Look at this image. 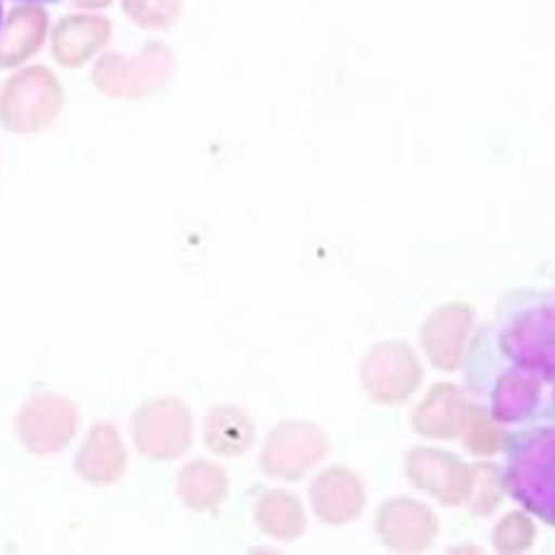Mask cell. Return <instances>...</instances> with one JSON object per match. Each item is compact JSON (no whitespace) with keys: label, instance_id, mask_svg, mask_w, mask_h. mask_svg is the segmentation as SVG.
Here are the masks:
<instances>
[{"label":"cell","instance_id":"ba28073f","mask_svg":"<svg viewBox=\"0 0 555 555\" xmlns=\"http://www.w3.org/2000/svg\"><path fill=\"white\" fill-rule=\"evenodd\" d=\"M405 475L415 489L427 491L449 508L463 505L473 485V465L463 463L455 453L431 446H415L405 453Z\"/></svg>","mask_w":555,"mask_h":555},{"label":"cell","instance_id":"6da1fadb","mask_svg":"<svg viewBox=\"0 0 555 555\" xmlns=\"http://www.w3.org/2000/svg\"><path fill=\"white\" fill-rule=\"evenodd\" d=\"M65 107V89L46 65H22L0 83V127L34 137L51 129Z\"/></svg>","mask_w":555,"mask_h":555},{"label":"cell","instance_id":"9a60e30c","mask_svg":"<svg viewBox=\"0 0 555 555\" xmlns=\"http://www.w3.org/2000/svg\"><path fill=\"white\" fill-rule=\"evenodd\" d=\"M467 413V398L461 386L437 382L410 415V425L425 439L453 441L461 439Z\"/></svg>","mask_w":555,"mask_h":555},{"label":"cell","instance_id":"d6986e66","mask_svg":"<svg viewBox=\"0 0 555 555\" xmlns=\"http://www.w3.org/2000/svg\"><path fill=\"white\" fill-rule=\"evenodd\" d=\"M461 439L469 453L496 455L503 453L505 443H508V434H505L503 425H499V422L491 417L487 408L467 405Z\"/></svg>","mask_w":555,"mask_h":555},{"label":"cell","instance_id":"277c9868","mask_svg":"<svg viewBox=\"0 0 555 555\" xmlns=\"http://www.w3.org/2000/svg\"><path fill=\"white\" fill-rule=\"evenodd\" d=\"M131 443L149 463H175L184 457L196 431L189 405L177 396H155L143 401L129 422Z\"/></svg>","mask_w":555,"mask_h":555},{"label":"cell","instance_id":"e0dca14e","mask_svg":"<svg viewBox=\"0 0 555 555\" xmlns=\"http://www.w3.org/2000/svg\"><path fill=\"white\" fill-rule=\"evenodd\" d=\"M253 522L262 534L274 541H294L306 534L308 515L296 493L286 489H268L253 503Z\"/></svg>","mask_w":555,"mask_h":555},{"label":"cell","instance_id":"2e32d148","mask_svg":"<svg viewBox=\"0 0 555 555\" xmlns=\"http://www.w3.org/2000/svg\"><path fill=\"white\" fill-rule=\"evenodd\" d=\"M256 441V422L244 408L215 405L205 415L203 443L210 453L220 457H241Z\"/></svg>","mask_w":555,"mask_h":555},{"label":"cell","instance_id":"3957f363","mask_svg":"<svg viewBox=\"0 0 555 555\" xmlns=\"http://www.w3.org/2000/svg\"><path fill=\"white\" fill-rule=\"evenodd\" d=\"M175 72L172 51L165 43L151 41L137 55L103 51L91 72L93 87L107 99L141 101L158 93Z\"/></svg>","mask_w":555,"mask_h":555},{"label":"cell","instance_id":"7c38bea8","mask_svg":"<svg viewBox=\"0 0 555 555\" xmlns=\"http://www.w3.org/2000/svg\"><path fill=\"white\" fill-rule=\"evenodd\" d=\"M312 515L322 525L341 527L358 520L365 511L367 491L363 479L346 465H330L312 479L308 489Z\"/></svg>","mask_w":555,"mask_h":555},{"label":"cell","instance_id":"8fae6325","mask_svg":"<svg viewBox=\"0 0 555 555\" xmlns=\"http://www.w3.org/2000/svg\"><path fill=\"white\" fill-rule=\"evenodd\" d=\"M475 312L465 300H449L422 322L420 341L429 365L437 372H455L465 363L467 334L473 330Z\"/></svg>","mask_w":555,"mask_h":555},{"label":"cell","instance_id":"7a4b0ae2","mask_svg":"<svg viewBox=\"0 0 555 555\" xmlns=\"http://www.w3.org/2000/svg\"><path fill=\"white\" fill-rule=\"evenodd\" d=\"M508 465L503 485L529 513L553 525V429L539 427L525 434H508Z\"/></svg>","mask_w":555,"mask_h":555},{"label":"cell","instance_id":"ac0fdd59","mask_svg":"<svg viewBox=\"0 0 555 555\" xmlns=\"http://www.w3.org/2000/svg\"><path fill=\"white\" fill-rule=\"evenodd\" d=\"M227 491V469L212 461H205V457L186 463L177 473V496L193 513H212L220 508Z\"/></svg>","mask_w":555,"mask_h":555},{"label":"cell","instance_id":"cb8c5ba5","mask_svg":"<svg viewBox=\"0 0 555 555\" xmlns=\"http://www.w3.org/2000/svg\"><path fill=\"white\" fill-rule=\"evenodd\" d=\"M15 3H36V5H46V3H55V0H15Z\"/></svg>","mask_w":555,"mask_h":555},{"label":"cell","instance_id":"4fadbf2b","mask_svg":"<svg viewBox=\"0 0 555 555\" xmlns=\"http://www.w3.org/2000/svg\"><path fill=\"white\" fill-rule=\"evenodd\" d=\"M113 39V22L99 12H77L60 20L48 34L51 55L60 67L79 69L99 57Z\"/></svg>","mask_w":555,"mask_h":555},{"label":"cell","instance_id":"44dd1931","mask_svg":"<svg viewBox=\"0 0 555 555\" xmlns=\"http://www.w3.org/2000/svg\"><path fill=\"white\" fill-rule=\"evenodd\" d=\"M491 541L499 553H522L537 541V525L520 511L508 513L493 525Z\"/></svg>","mask_w":555,"mask_h":555},{"label":"cell","instance_id":"8992f818","mask_svg":"<svg viewBox=\"0 0 555 555\" xmlns=\"http://www.w3.org/2000/svg\"><path fill=\"white\" fill-rule=\"evenodd\" d=\"M360 382L379 405H403L425 382V367L403 341H377L360 360Z\"/></svg>","mask_w":555,"mask_h":555},{"label":"cell","instance_id":"7402d4cb","mask_svg":"<svg viewBox=\"0 0 555 555\" xmlns=\"http://www.w3.org/2000/svg\"><path fill=\"white\" fill-rule=\"evenodd\" d=\"M125 15L141 29H167L182 12V0H122Z\"/></svg>","mask_w":555,"mask_h":555},{"label":"cell","instance_id":"5b68a950","mask_svg":"<svg viewBox=\"0 0 555 555\" xmlns=\"http://www.w3.org/2000/svg\"><path fill=\"white\" fill-rule=\"evenodd\" d=\"M81 427L79 405L72 398L43 391L27 398L15 417H12V434L17 443L31 455H60L77 439Z\"/></svg>","mask_w":555,"mask_h":555},{"label":"cell","instance_id":"9c48e42d","mask_svg":"<svg viewBox=\"0 0 555 555\" xmlns=\"http://www.w3.org/2000/svg\"><path fill=\"white\" fill-rule=\"evenodd\" d=\"M374 532L393 553H422L439 537V517L429 505L408 496L384 501L374 515Z\"/></svg>","mask_w":555,"mask_h":555},{"label":"cell","instance_id":"5bb4252c","mask_svg":"<svg viewBox=\"0 0 555 555\" xmlns=\"http://www.w3.org/2000/svg\"><path fill=\"white\" fill-rule=\"evenodd\" d=\"M51 34V22L43 5L17 3L0 20V69L29 65L41 53Z\"/></svg>","mask_w":555,"mask_h":555},{"label":"cell","instance_id":"52a82bcc","mask_svg":"<svg viewBox=\"0 0 555 555\" xmlns=\"http://www.w3.org/2000/svg\"><path fill=\"white\" fill-rule=\"evenodd\" d=\"M330 453V439L318 425L284 420L276 425L260 451L262 473L280 481L304 479Z\"/></svg>","mask_w":555,"mask_h":555},{"label":"cell","instance_id":"ffe728a7","mask_svg":"<svg viewBox=\"0 0 555 555\" xmlns=\"http://www.w3.org/2000/svg\"><path fill=\"white\" fill-rule=\"evenodd\" d=\"M503 493V469L493 463H475L473 485L463 505L473 515H491L501 505Z\"/></svg>","mask_w":555,"mask_h":555},{"label":"cell","instance_id":"603a6c76","mask_svg":"<svg viewBox=\"0 0 555 555\" xmlns=\"http://www.w3.org/2000/svg\"><path fill=\"white\" fill-rule=\"evenodd\" d=\"M81 12H99L103 8H107L113 3V0H72Z\"/></svg>","mask_w":555,"mask_h":555},{"label":"cell","instance_id":"30bf717a","mask_svg":"<svg viewBox=\"0 0 555 555\" xmlns=\"http://www.w3.org/2000/svg\"><path fill=\"white\" fill-rule=\"evenodd\" d=\"M75 473L89 487H115L129 469V451L111 420H95L75 453Z\"/></svg>","mask_w":555,"mask_h":555},{"label":"cell","instance_id":"d4e9b609","mask_svg":"<svg viewBox=\"0 0 555 555\" xmlns=\"http://www.w3.org/2000/svg\"><path fill=\"white\" fill-rule=\"evenodd\" d=\"M3 12H5V8H3V0H0V20H3Z\"/></svg>","mask_w":555,"mask_h":555}]
</instances>
